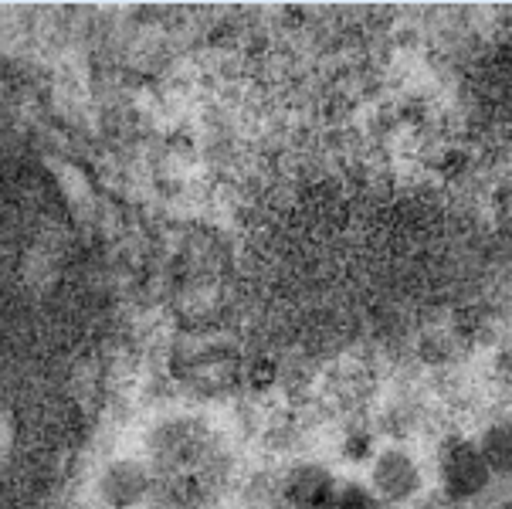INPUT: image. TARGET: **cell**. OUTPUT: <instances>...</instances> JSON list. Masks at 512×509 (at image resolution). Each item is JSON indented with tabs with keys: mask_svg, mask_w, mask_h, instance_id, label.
<instances>
[{
	"mask_svg": "<svg viewBox=\"0 0 512 509\" xmlns=\"http://www.w3.org/2000/svg\"><path fill=\"white\" fill-rule=\"evenodd\" d=\"M65 228L31 187L0 180V509L31 506L62 465ZM38 503V499H34Z\"/></svg>",
	"mask_w": 512,
	"mask_h": 509,
	"instance_id": "cell-1",
	"label": "cell"
},
{
	"mask_svg": "<svg viewBox=\"0 0 512 509\" xmlns=\"http://www.w3.org/2000/svg\"><path fill=\"white\" fill-rule=\"evenodd\" d=\"M492 482V469L475 442H455L441 455V486L451 499H475Z\"/></svg>",
	"mask_w": 512,
	"mask_h": 509,
	"instance_id": "cell-2",
	"label": "cell"
},
{
	"mask_svg": "<svg viewBox=\"0 0 512 509\" xmlns=\"http://www.w3.org/2000/svg\"><path fill=\"white\" fill-rule=\"evenodd\" d=\"M370 489L384 506H401L407 499L418 496L421 472L411 455L397 452V448H387V452H380L377 462H373V486Z\"/></svg>",
	"mask_w": 512,
	"mask_h": 509,
	"instance_id": "cell-3",
	"label": "cell"
},
{
	"mask_svg": "<svg viewBox=\"0 0 512 509\" xmlns=\"http://www.w3.org/2000/svg\"><path fill=\"white\" fill-rule=\"evenodd\" d=\"M150 489H153L150 465H143L136 459H116L112 465H106V472H102V479H99V493L112 509L140 506Z\"/></svg>",
	"mask_w": 512,
	"mask_h": 509,
	"instance_id": "cell-4",
	"label": "cell"
},
{
	"mask_svg": "<svg viewBox=\"0 0 512 509\" xmlns=\"http://www.w3.org/2000/svg\"><path fill=\"white\" fill-rule=\"evenodd\" d=\"M336 489L340 482L326 465H299L289 479H285V503L289 509H333Z\"/></svg>",
	"mask_w": 512,
	"mask_h": 509,
	"instance_id": "cell-5",
	"label": "cell"
},
{
	"mask_svg": "<svg viewBox=\"0 0 512 509\" xmlns=\"http://www.w3.org/2000/svg\"><path fill=\"white\" fill-rule=\"evenodd\" d=\"M492 92H496V112H499L502 126L512 133V34L496 51V65H492Z\"/></svg>",
	"mask_w": 512,
	"mask_h": 509,
	"instance_id": "cell-6",
	"label": "cell"
},
{
	"mask_svg": "<svg viewBox=\"0 0 512 509\" xmlns=\"http://www.w3.org/2000/svg\"><path fill=\"white\" fill-rule=\"evenodd\" d=\"M485 462H489L492 472H502L509 476L512 472V425H499V428H489V435L479 442Z\"/></svg>",
	"mask_w": 512,
	"mask_h": 509,
	"instance_id": "cell-7",
	"label": "cell"
},
{
	"mask_svg": "<svg viewBox=\"0 0 512 509\" xmlns=\"http://www.w3.org/2000/svg\"><path fill=\"white\" fill-rule=\"evenodd\" d=\"M333 509H384V503H380V499L373 496V489L363 486V482H340Z\"/></svg>",
	"mask_w": 512,
	"mask_h": 509,
	"instance_id": "cell-8",
	"label": "cell"
},
{
	"mask_svg": "<svg viewBox=\"0 0 512 509\" xmlns=\"http://www.w3.org/2000/svg\"><path fill=\"white\" fill-rule=\"evenodd\" d=\"M418 509H438V506H418Z\"/></svg>",
	"mask_w": 512,
	"mask_h": 509,
	"instance_id": "cell-9",
	"label": "cell"
}]
</instances>
